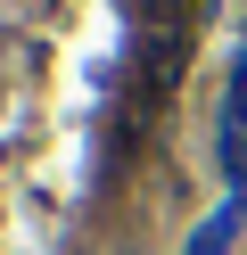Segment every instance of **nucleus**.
<instances>
[{
  "label": "nucleus",
  "instance_id": "obj_1",
  "mask_svg": "<svg viewBox=\"0 0 247 255\" xmlns=\"http://www.w3.org/2000/svg\"><path fill=\"white\" fill-rule=\"evenodd\" d=\"M231 222H239V214H214L206 231L190 239V255H231Z\"/></svg>",
  "mask_w": 247,
  "mask_h": 255
}]
</instances>
